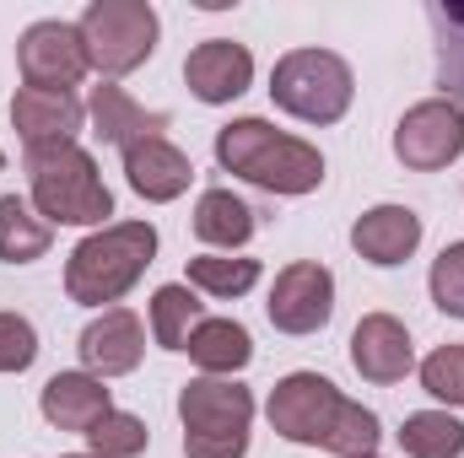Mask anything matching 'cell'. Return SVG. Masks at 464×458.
Listing matches in <instances>:
<instances>
[{
    "instance_id": "6da1fadb",
    "label": "cell",
    "mask_w": 464,
    "mask_h": 458,
    "mask_svg": "<svg viewBox=\"0 0 464 458\" xmlns=\"http://www.w3.org/2000/svg\"><path fill=\"white\" fill-rule=\"evenodd\" d=\"M217 162L232 178L265 195H314L324 184V157L303 135L276 129L270 119H232L217 129Z\"/></svg>"
},
{
    "instance_id": "7a4b0ae2",
    "label": "cell",
    "mask_w": 464,
    "mask_h": 458,
    "mask_svg": "<svg viewBox=\"0 0 464 458\" xmlns=\"http://www.w3.org/2000/svg\"><path fill=\"white\" fill-rule=\"evenodd\" d=\"M151 259H157V227L151 222H109L71 248L65 297L76 308H119V297L140 286Z\"/></svg>"
},
{
    "instance_id": "3957f363",
    "label": "cell",
    "mask_w": 464,
    "mask_h": 458,
    "mask_svg": "<svg viewBox=\"0 0 464 458\" xmlns=\"http://www.w3.org/2000/svg\"><path fill=\"white\" fill-rule=\"evenodd\" d=\"M27 184H33V211L49 227H103L114 216V195L98 173V157L82 140L27 151Z\"/></svg>"
},
{
    "instance_id": "277c9868",
    "label": "cell",
    "mask_w": 464,
    "mask_h": 458,
    "mask_svg": "<svg viewBox=\"0 0 464 458\" xmlns=\"http://www.w3.org/2000/svg\"><path fill=\"white\" fill-rule=\"evenodd\" d=\"M184 458H243L254 426V394L237 377H189L179 388Z\"/></svg>"
},
{
    "instance_id": "5b68a950",
    "label": "cell",
    "mask_w": 464,
    "mask_h": 458,
    "mask_svg": "<svg viewBox=\"0 0 464 458\" xmlns=\"http://www.w3.org/2000/svg\"><path fill=\"white\" fill-rule=\"evenodd\" d=\"M270 98L276 109L303 124H335L346 119L351 98H356V81H351V65L330 49H292L276 60L270 71Z\"/></svg>"
},
{
    "instance_id": "8992f818",
    "label": "cell",
    "mask_w": 464,
    "mask_h": 458,
    "mask_svg": "<svg viewBox=\"0 0 464 458\" xmlns=\"http://www.w3.org/2000/svg\"><path fill=\"white\" fill-rule=\"evenodd\" d=\"M82 38H87V60L98 76H130L151 60L157 49V11L146 0H92L82 11Z\"/></svg>"
},
{
    "instance_id": "52a82bcc",
    "label": "cell",
    "mask_w": 464,
    "mask_h": 458,
    "mask_svg": "<svg viewBox=\"0 0 464 458\" xmlns=\"http://www.w3.org/2000/svg\"><path fill=\"white\" fill-rule=\"evenodd\" d=\"M341 410H346V394L319 372H286L265 399V415H270L276 437H286L297 448H330V432H335Z\"/></svg>"
},
{
    "instance_id": "ba28073f",
    "label": "cell",
    "mask_w": 464,
    "mask_h": 458,
    "mask_svg": "<svg viewBox=\"0 0 464 458\" xmlns=\"http://www.w3.org/2000/svg\"><path fill=\"white\" fill-rule=\"evenodd\" d=\"M16 71H22V81L38 87V92H71V87L92 71L82 27H76V22H60V16L33 22V27L16 38Z\"/></svg>"
},
{
    "instance_id": "9c48e42d",
    "label": "cell",
    "mask_w": 464,
    "mask_h": 458,
    "mask_svg": "<svg viewBox=\"0 0 464 458\" xmlns=\"http://www.w3.org/2000/svg\"><path fill=\"white\" fill-rule=\"evenodd\" d=\"M394 157L411 173H443L464 157V109L454 98H427L394 124Z\"/></svg>"
},
{
    "instance_id": "30bf717a",
    "label": "cell",
    "mask_w": 464,
    "mask_h": 458,
    "mask_svg": "<svg viewBox=\"0 0 464 458\" xmlns=\"http://www.w3.org/2000/svg\"><path fill=\"white\" fill-rule=\"evenodd\" d=\"M270 324L281 335H319L330 319H335V275L314 259H297L276 275L270 286V302H265Z\"/></svg>"
},
{
    "instance_id": "8fae6325",
    "label": "cell",
    "mask_w": 464,
    "mask_h": 458,
    "mask_svg": "<svg viewBox=\"0 0 464 458\" xmlns=\"http://www.w3.org/2000/svg\"><path fill=\"white\" fill-rule=\"evenodd\" d=\"M82 372H92V377H124V372H135L140 367V356H146V324L130 313V308H103L87 329H82Z\"/></svg>"
},
{
    "instance_id": "7c38bea8",
    "label": "cell",
    "mask_w": 464,
    "mask_h": 458,
    "mask_svg": "<svg viewBox=\"0 0 464 458\" xmlns=\"http://www.w3.org/2000/svg\"><path fill=\"white\" fill-rule=\"evenodd\" d=\"M184 81H189V92H195L200 103L222 109V103H232V98L248 92V81H254V54H248V43H237V38H206V43L189 49Z\"/></svg>"
},
{
    "instance_id": "4fadbf2b",
    "label": "cell",
    "mask_w": 464,
    "mask_h": 458,
    "mask_svg": "<svg viewBox=\"0 0 464 458\" xmlns=\"http://www.w3.org/2000/svg\"><path fill=\"white\" fill-rule=\"evenodd\" d=\"M351 367L367 377V383H400L416 372V345L411 329L394 319V313H367L356 329H351Z\"/></svg>"
},
{
    "instance_id": "5bb4252c",
    "label": "cell",
    "mask_w": 464,
    "mask_h": 458,
    "mask_svg": "<svg viewBox=\"0 0 464 458\" xmlns=\"http://www.w3.org/2000/svg\"><path fill=\"white\" fill-rule=\"evenodd\" d=\"M11 124H16V135H22L27 151H38V146H65V140L82 135L87 103H82L76 92H38V87H22V92L11 98Z\"/></svg>"
},
{
    "instance_id": "9a60e30c",
    "label": "cell",
    "mask_w": 464,
    "mask_h": 458,
    "mask_svg": "<svg viewBox=\"0 0 464 458\" xmlns=\"http://www.w3.org/2000/svg\"><path fill=\"white\" fill-rule=\"evenodd\" d=\"M124 178H130V189H135L140 200L168 205V200H179V195L195 184V162H189L168 135H146V140H135V146L124 151Z\"/></svg>"
},
{
    "instance_id": "2e32d148",
    "label": "cell",
    "mask_w": 464,
    "mask_h": 458,
    "mask_svg": "<svg viewBox=\"0 0 464 458\" xmlns=\"http://www.w3.org/2000/svg\"><path fill=\"white\" fill-rule=\"evenodd\" d=\"M38 410H44V421H49V426L87 437V432L114 410V394H109V388H103V377H92V372H54V377L44 383Z\"/></svg>"
},
{
    "instance_id": "e0dca14e",
    "label": "cell",
    "mask_w": 464,
    "mask_h": 458,
    "mask_svg": "<svg viewBox=\"0 0 464 458\" xmlns=\"http://www.w3.org/2000/svg\"><path fill=\"white\" fill-rule=\"evenodd\" d=\"M351 248H356L367 264L394 270V264H405V259L421 248V216H416L411 205H372V211L356 216Z\"/></svg>"
},
{
    "instance_id": "ac0fdd59",
    "label": "cell",
    "mask_w": 464,
    "mask_h": 458,
    "mask_svg": "<svg viewBox=\"0 0 464 458\" xmlns=\"http://www.w3.org/2000/svg\"><path fill=\"white\" fill-rule=\"evenodd\" d=\"M87 114L98 124V135L119 146V151H130L135 140H146V135H162L168 129V114H157V109H140L124 87L114 81H103V87H92V98H87Z\"/></svg>"
},
{
    "instance_id": "d6986e66",
    "label": "cell",
    "mask_w": 464,
    "mask_h": 458,
    "mask_svg": "<svg viewBox=\"0 0 464 458\" xmlns=\"http://www.w3.org/2000/svg\"><path fill=\"white\" fill-rule=\"evenodd\" d=\"M195 237L211 253H243L248 237H254V211L232 189H206L195 200Z\"/></svg>"
},
{
    "instance_id": "ffe728a7",
    "label": "cell",
    "mask_w": 464,
    "mask_h": 458,
    "mask_svg": "<svg viewBox=\"0 0 464 458\" xmlns=\"http://www.w3.org/2000/svg\"><path fill=\"white\" fill-rule=\"evenodd\" d=\"M189 361L200 367V377H232L254 361V340L237 319H206L195 335H189Z\"/></svg>"
},
{
    "instance_id": "44dd1931",
    "label": "cell",
    "mask_w": 464,
    "mask_h": 458,
    "mask_svg": "<svg viewBox=\"0 0 464 458\" xmlns=\"http://www.w3.org/2000/svg\"><path fill=\"white\" fill-rule=\"evenodd\" d=\"M49 237L54 227L33 211V200L22 195H0V259L5 264H33L49 253Z\"/></svg>"
},
{
    "instance_id": "7402d4cb",
    "label": "cell",
    "mask_w": 464,
    "mask_h": 458,
    "mask_svg": "<svg viewBox=\"0 0 464 458\" xmlns=\"http://www.w3.org/2000/svg\"><path fill=\"white\" fill-rule=\"evenodd\" d=\"M206 324V302L195 297V286H157L151 291V340L162 350H184L189 335Z\"/></svg>"
},
{
    "instance_id": "603a6c76",
    "label": "cell",
    "mask_w": 464,
    "mask_h": 458,
    "mask_svg": "<svg viewBox=\"0 0 464 458\" xmlns=\"http://www.w3.org/2000/svg\"><path fill=\"white\" fill-rule=\"evenodd\" d=\"M394 437L405 458H464V421L454 410H416Z\"/></svg>"
},
{
    "instance_id": "cb8c5ba5",
    "label": "cell",
    "mask_w": 464,
    "mask_h": 458,
    "mask_svg": "<svg viewBox=\"0 0 464 458\" xmlns=\"http://www.w3.org/2000/svg\"><path fill=\"white\" fill-rule=\"evenodd\" d=\"M189 286L206 291V297H243L259 286V259H243V253H195L189 259Z\"/></svg>"
},
{
    "instance_id": "d4e9b609",
    "label": "cell",
    "mask_w": 464,
    "mask_h": 458,
    "mask_svg": "<svg viewBox=\"0 0 464 458\" xmlns=\"http://www.w3.org/2000/svg\"><path fill=\"white\" fill-rule=\"evenodd\" d=\"M146 443H151V432H146V421L130 415V410H109V415L87 432V453H98V458H140Z\"/></svg>"
},
{
    "instance_id": "484cf974",
    "label": "cell",
    "mask_w": 464,
    "mask_h": 458,
    "mask_svg": "<svg viewBox=\"0 0 464 458\" xmlns=\"http://www.w3.org/2000/svg\"><path fill=\"white\" fill-rule=\"evenodd\" d=\"M378 443H383L378 415H372L367 405L346 399V410H341V421H335V432H330V448H324V453H335V458H372V453H378Z\"/></svg>"
},
{
    "instance_id": "4316f807",
    "label": "cell",
    "mask_w": 464,
    "mask_h": 458,
    "mask_svg": "<svg viewBox=\"0 0 464 458\" xmlns=\"http://www.w3.org/2000/svg\"><path fill=\"white\" fill-rule=\"evenodd\" d=\"M421 388L449 405V410H464V345H438L427 361H421Z\"/></svg>"
},
{
    "instance_id": "83f0119b",
    "label": "cell",
    "mask_w": 464,
    "mask_h": 458,
    "mask_svg": "<svg viewBox=\"0 0 464 458\" xmlns=\"http://www.w3.org/2000/svg\"><path fill=\"white\" fill-rule=\"evenodd\" d=\"M427 291H432V302H438L449 319H464V243H449V248L432 259Z\"/></svg>"
},
{
    "instance_id": "f1b7e54d",
    "label": "cell",
    "mask_w": 464,
    "mask_h": 458,
    "mask_svg": "<svg viewBox=\"0 0 464 458\" xmlns=\"http://www.w3.org/2000/svg\"><path fill=\"white\" fill-rule=\"evenodd\" d=\"M38 361V329L22 313H0V372H27Z\"/></svg>"
},
{
    "instance_id": "f546056e",
    "label": "cell",
    "mask_w": 464,
    "mask_h": 458,
    "mask_svg": "<svg viewBox=\"0 0 464 458\" xmlns=\"http://www.w3.org/2000/svg\"><path fill=\"white\" fill-rule=\"evenodd\" d=\"M60 458H98V453H60Z\"/></svg>"
},
{
    "instance_id": "4dcf8cb0",
    "label": "cell",
    "mask_w": 464,
    "mask_h": 458,
    "mask_svg": "<svg viewBox=\"0 0 464 458\" xmlns=\"http://www.w3.org/2000/svg\"><path fill=\"white\" fill-rule=\"evenodd\" d=\"M0 167H5V151H0Z\"/></svg>"
},
{
    "instance_id": "1f68e13d",
    "label": "cell",
    "mask_w": 464,
    "mask_h": 458,
    "mask_svg": "<svg viewBox=\"0 0 464 458\" xmlns=\"http://www.w3.org/2000/svg\"><path fill=\"white\" fill-rule=\"evenodd\" d=\"M372 458H378V453H372Z\"/></svg>"
}]
</instances>
